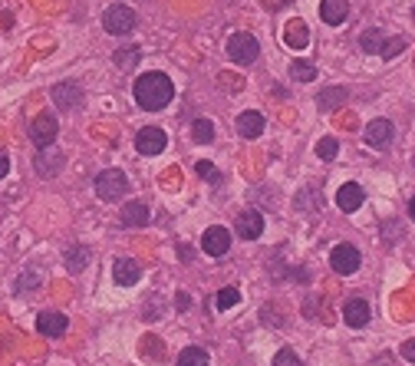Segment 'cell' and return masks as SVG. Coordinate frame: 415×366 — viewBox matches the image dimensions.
<instances>
[{"mask_svg":"<svg viewBox=\"0 0 415 366\" xmlns=\"http://www.w3.org/2000/svg\"><path fill=\"white\" fill-rule=\"evenodd\" d=\"M178 258H181V261H191V258H195V251H191V248H185V244H181V248H178Z\"/></svg>","mask_w":415,"mask_h":366,"instance_id":"37","label":"cell"},{"mask_svg":"<svg viewBox=\"0 0 415 366\" xmlns=\"http://www.w3.org/2000/svg\"><path fill=\"white\" fill-rule=\"evenodd\" d=\"M274 366H303V363H300V357H297L293 350H280V353L274 357Z\"/></svg>","mask_w":415,"mask_h":366,"instance_id":"32","label":"cell"},{"mask_svg":"<svg viewBox=\"0 0 415 366\" xmlns=\"http://www.w3.org/2000/svg\"><path fill=\"white\" fill-rule=\"evenodd\" d=\"M409 215H412V222H415V198L409 202Z\"/></svg>","mask_w":415,"mask_h":366,"instance_id":"38","label":"cell"},{"mask_svg":"<svg viewBox=\"0 0 415 366\" xmlns=\"http://www.w3.org/2000/svg\"><path fill=\"white\" fill-rule=\"evenodd\" d=\"M392 135H396V125L389 122V119H373V122L366 125L363 139H366L369 149H386V145L392 142Z\"/></svg>","mask_w":415,"mask_h":366,"instance_id":"9","label":"cell"},{"mask_svg":"<svg viewBox=\"0 0 415 366\" xmlns=\"http://www.w3.org/2000/svg\"><path fill=\"white\" fill-rule=\"evenodd\" d=\"M406 43H409L406 37L386 40V43H382V50H379V57H382V59H392V57H399V53H402V50H406Z\"/></svg>","mask_w":415,"mask_h":366,"instance_id":"29","label":"cell"},{"mask_svg":"<svg viewBox=\"0 0 415 366\" xmlns=\"http://www.w3.org/2000/svg\"><path fill=\"white\" fill-rule=\"evenodd\" d=\"M382 43H386V40H382V33H379V30H366V33L359 37V47L366 50V53H379V50H382Z\"/></svg>","mask_w":415,"mask_h":366,"instance_id":"27","label":"cell"},{"mask_svg":"<svg viewBox=\"0 0 415 366\" xmlns=\"http://www.w3.org/2000/svg\"><path fill=\"white\" fill-rule=\"evenodd\" d=\"M402 357H406L409 363H415V340H406V343H402Z\"/></svg>","mask_w":415,"mask_h":366,"instance_id":"34","label":"cell"},{"mask_svg":"<svg viewBox=\"0 0 415 366\" xmlns=\"http://www.w3.org/2000/svg\"><path fill=\"white\" fill-rule=\"evenodd\" d=\"M7 168H10V159H7V152H0V178L7 175Z\"/></svg>","mask_w":415,"mask_h":366,"instance_id":"36","label":"cell"},{"mask_svg":"<svg viewBox=\"0 0 415 366\" xmlns=\"http://www.w3.org/2000/svg\"><path fill=\"white\" fill-rule=\"evenodd\" d=\"M40 287V274H33V270H23L17 278V294H30V290Z\"/></svg>","mask_w":415,"mask_h":366,"instance_id":"30","label":"cell"},{"mask_svg":"<svg viewBox=\"0 0 415 366\" xmlns=\"http://www.w3.org/2000/svg\"><path fill=\"white\" fill-rule=\"evenodd\" d=\"M346 103V89H323L320 93V106L330 113V109H336V106H343Z\"/></svg>","mask_w":415,"mask_h":366,"instance_id":"26","label":"cell"},{"mask_svg":"<svg viewBox=\"0 0 415 366\" xmlns=\"http://www.w3.org/2000/svg\"><path fill=\"white\" fill-rule=\"evenodd\" d=\"M119 222H123L125 228H142V224H149V222H152L149 205H145V202H132V205H125V208H123V215H119Z\"/></svg>","mask_w":415,"mask_h":366,"instance_id":"16","label":"cell"},{"mask_svg":"<svg viewBox=\"0 0 415 366\" xmlns=\"http://www.w3.org/2000/svg\"><path fill=\"white\" fill-rule=\"evenodd\" d=\"M57 135H59V122L53 119V113H43V116H37L30 122V139H33L37 149H50L57 142Z\"/></svg>","mask_w":415,"mask_h":366,"instance_id":"4","label":"cell"},{"mask_svg":"<svg viewBox=\"0 0 415 366\" xmlns=\"http://www.w3.org/2000/svg\"><path fill=\"white\" fill-rule=\"evenodd\" d=\"M290 79H297V83H313V79H317V67L307 63V59H293L290 63Z\"/></svg>","mask_w":415,"mask_h":366,"instance_id":"21","label":"cell"},{"mask_svg":"<svg viewBox=\"0 0 415 366\" xmlns=\"http://www.w3.org/2000/svg\"><path fill=\"white\" fill-rule=\"evenodd\" d=\"M53 103L59 109H76L83 103V89L76 86V83H59V86H53Z\"/></svg>","mask_w":415,"mask_h":366,"instance_id":"15","label":"cell"},{"mask_svg":"<svg viewBox=\"0 0 415 366\" xmlns=\"http://www.w3.org/2000/svg\"><path fill=\"white\" fill-rule=\"evenodd\" d=\"M330 264H333L336 274L349 278V274H356L359 270V251L353 248V244H336V248L330 251Z\"/></svg>","mask_w":415,"mask_h":366,"instance_id":"6","label":"cell"},{"mask_svg":"<svg viewBox=\"0 0 415 366\" xmlns=\"http://www.w3.org/2000/svg\"><path fill=\"white\" fill-rule=\"evenodd\" d=\"M336 152H340V142H336V139H323V142L317 145V155H320L323 162H333Z\"/></svg>","mask_w":415,"mask_h":366,"instance_id":"31","label":"cell"},{"mask_svg":"<svg viewBox=\"0 0 415 366\" xmlns=\"http://www.w3.org/2000/svg\"><path fill=\"white\" fill-rule=\"evenodd\" d=\"M195 172H198L201 178H211V182H217V178H221V175H217V168L211 162H198V165H195Z\"/></svg>","mask_w":415,"mask_h":366,"instance_id":"33","label":"cell"},{"mask_svg":"<svg viewBox=\"0 0 415 366\" xmlns=\"http://www.w3.org/2000/svg\"><path fill=\"white\" fill-rule=\"evenodd\" d=\"M37 330L43 337H59V333H67V317L59 310H43L37 317Z\"/></svg>","mask_w":415,"mask_h":366,"instance_id":"12","label":"cell"},{"mask_svg":"<svg viewBox=\"0 0 415 366\" xmlns=\"http://www.w3.org/2000/svg\"><path fill=\"white\" fill-rule=\"evenodd\" d=\"M283 43H287L290 50L307 47V43H310V30H307V23H303V20H290L287 30H283Z\"/></svg>","mask_w":415,"mask_h":366,"instance_id":"18","label":"cell"},{"mask_svg":"<svg viewBox=\"0 0 415 366\" xmlns=\"http://www.w3.org/2000/svg\"><path fill=\"white\" fill-rule=\"evenodd\" d=\"M201 251H205V254H211V258L227 254V251H231V231H227V228H221V224L208 228L205 238H201Z\"/></svg>","mask_w":415,"mask_h":366,"instance_id":"8","label":"cell"},{"mask_svg":"<svg viewBox=\"0 0 415 366\" xmlns=\"http://www.w3.org/2000/svg\"><path fill=\"white\" fill-rule=\"evenodd\" d=\"M171 96H175V86H171V79L165 73H145V76L135 79V99L149 113L165 109L171 103Z\"/></svg>","mask_w":415,"mask_h":366,"instance_id":"1","label":"cell"},{"mask_svg":"<svg viewBox=\"0 0 415 366\" xmlns=\"http://www.w3.org/2000/svg\"><path fill=\"white\" fill-rule=\"evenodd\" d=\"M113 278H115V284H119V287H132L135 280L142 278V268L135 264V261H129V258H119L113 264Z\"/></svg>","mask_w":415,"mask_h":366,"instance_id":"14","label":"cell"},{"mask_svg":"<svg viewBox=\"0 0 415 366\" xmlns=\"http://www.w3.org/2000/svg\"><path fill=\"white\" fill-rule=\"evenodd\" d=\"M191 135H195V142H198V145H208L211 139H215V122H211V119H195Z\"/></svg>","mask_w":415,"mask_h":366,"instance_id":"24","label":"cell"},{"mask_svg":"<svg viewBox=\"0 0 415 366\" xmlns=\"http://www.w3.org/2000/svg\"><path fill=\"white\" fill-rule=\"evenodd\" d=\"M86 264H89V248H69L67 251V270L69 274H79Z\"/></svg>","mask_w":415,"mask_h":366,"instance_id":"22","label":"cell"},{"mask_svg":"<svg viewBox=\"0 0 415 366\" xmlns=\"http://www.w3.org/2000/svg\"><path fill=\"white\" fill-rule=\"evenodd\" d=\"M135 13L129 7H123V4H115V7L106 10V17H103V27L109 30V33H115V37H123V33H132L135 30Z\"/></svg>","mask_w":415,"mask_h":366,"instance_id":"5","label":"cell"},{"mask_svg":"<svg viewBox=\"0 0 415 366\" xmlns=\"http://www.w3.org/2000/svg\"><path fill=\"white\" fill-rule=\"evenodd\" d=\"M237 132L244 135V139H257V135L264 132V116L254 113V109L241 113V116H237Z\"/></svg>","mask_w":415,"mask_h":366,"instance_id":"19","label":"cell"},{"mask_svg":"<svg viewBox=\"0 0 415 366\" xmlns=\"http://www.w3.org/2000/svg\"><path fill=\"white\" fill-rule=\"evenodd\" d=\"M165 145H169V135L161 132L159 125H145V129L135 135V149H139L142 155H159Z\"/></svg>","mask_w":415,"mask_h":366,"instance_id":"7","label":"cell"},{"mask_svg":"<svg viewBox=\"0 0 415 366\" xmlns=\"http://www.w3.org/2000/svg\"><path fill=\"white\" fill-rule=\"evenodd\" d=\"M33 165H37V172L43 175V178H53V175H59V168H63V152H57L53 145H50V149H40Z\"/></svg>","mask_w":415,"mask_h":366,"instance_id":"11","label":"cell"},{"mask_svg":"<svg viewBox=\"0 0 415 366\" xmlns=\"http://www.w3.org/2000/svg\"><path fill=\"white\" fill-rule=\"evenodd\" d=\"M264 234V215L261 212H241L237 215V238L244 241H254Z\"/></svg>","mask_w":415,"mask_h":366,"instance_id":"10","label":"cell"},{"mask_svg":"<svg viewBox=\"0 0 415 366\" xmlns=\"http://www.w3.org/2000/svg\"><path fill=\"white\" fill-rule=\"evenodd\" d=\"M178 366H208V353L201 347H185L178 357Z\"/></svg>","mask_w":415,"mask_h":366,"instance_id":"25","label":"cell"},{"mask_svg":"<svg viewBox=\"0 0 415 366\" xmlns=\"http://www.w3.org/2000/svg\"><path fill=\"white\" fill-rule=\"evenodd\" d=\"M139 59H142V50L139 47H119V50H115V67H119V69H132Z\"/></svg>","mask_w":415,"mask_h":366,"instance_id":"23","label":"cell"},{"mask_svg":"<svg viewBox=\"0 0 415 366\" xmlns=\"http://www.w3.org/2000/svg\"><path fill=\"white\" fill-rule=\"evenodd\" d=\"M257 53H261V47H257V40L251 33H234L227 40V57L234 63H241V67H251L257 59Z\"/></svg>","mask_w":415,"mask_h":366,"instance_id":"3","label":"cell"},{"mask_svg":"<svg viewBox=\"0 0 415 366\" xmlns=\"http://www.w3.org/2000/svg\"><path fill=\"white\" fill-rule=\"evenodd\" d=\"M237 300H241V290L237 287H224V290H217V310H231L237 304Z\"/></svg>","mask_w":415,"mask_h":366,"instance_id":"28","label":"cell"},{"mask_svg":"<svg viewBox=\"0 0 415 366\" xmlns=\"http://www.w3.org/2000/svg\"><path fill=\"white\" fill-rule=\"evenodd\" d=\"M129 188V178H125L119 168H106V172L96 175V195L103 198V202H119Z\"/></svg>","mask_w":415,"mask_h":366,"instance_id":"2","label":"cell"},{"mask_svg":"<svg viewBox=\"0 0 415 366\" xmlns=\"http://www.w3.org/2000/svg\"><path fill=\"white\" fill-rule=\"evenodd\" d=\"M349 13V4L346 0H323L320 4V17L323 23H343Z\"/></svg>","mask_w":415,"mask_h":366,"instance_id":"20","label":"cell"},{"mask_svg":"<svg viewBox=\"0 0 415 366\" xmlns=\"http://www.w3.org/2000/svg\"><path fill=\"white\" fill-rule=\"evenodd\" d=\"M363 198H366V192H363V185L359 182H346L336 192V205H340V212H356L359 205H363Z\"/></svg>","mask_w":415,"mask_h":366,"instance_id":"13","label":"cell"},{"mask_svg":"<svg viewBox=\"0 0 415 366\" xmlns=\"http://www.w3.org/2000/svg\"><path fill=\"white\" fill-rule=\"evenodd\" d=\"M175 307H178V310H188V307H191V297L185 294V290H181L178 297H175Z\"/></svg>","mask_w":415,"mask_h":366,"instance_id":"35","label":"cell"},{"mask_svg":"<svg viewBox=\"0 0 415 366\" xmlns=\"http://www.w3.org/2000/svg\"><path fill=\"white\" fill-rule=\"evenodd\" d=\"M412 17H415V10H412Z\"/></svg>","mask_w":415,"mask_h":366,"instance_id":"39","label":"cell"},{"mask_svg":"<svg viewBox=\"0 0 415 366\" xmlns=\"http://www.w3.org/2000/svg\"><path fill=\"white\" fill-rule=\"evenodd\" d=\"M369 317H373V310H369V304H366V300H349V304H346V307H343V320H346V324H349V327H366V324H369Z\"/></svg>","mask_w":415,"mask_h":366,"instance_id":"17","label":"cell"}]
</instances>
